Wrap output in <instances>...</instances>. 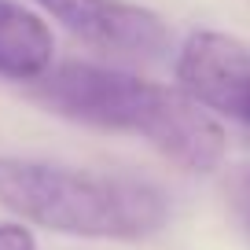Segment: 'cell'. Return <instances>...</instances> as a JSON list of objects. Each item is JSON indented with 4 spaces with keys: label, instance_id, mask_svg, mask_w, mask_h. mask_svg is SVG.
Here are the masks:
<instances>
[{
    "label": "cell",
    "instance_id": "6da1fadb",
    "mask_svg": "<svg viewBox=\"0 0 250 250\" xmlns=\"http://www.w3.org/2000/svg\"><path fill=\"white\" fill-rule=\"evenodd\" d=\"M30 96L59 118L136 136L188 173H210L225 158L221 122L184 88L74 59L33 81Z\"/></svg>",
    "mask_w": 250,
    "mask_h": 250
},
{
    "label": "cell",
    "instance_id": "7a4b0ae2",
    "mask_svg": "<svg viewBox=\"0 0 250 250\" xmlns=\"http://www.w3.org/2000/svg\"><path fill=\"white\" fill-rule=\"evenodd\" d=\"M0 206L48 232L110 243H140L169 221L166 195L144 180L30 158H0Z\"/></svg>",
    "mask_w": 250,
    "mask_h": 250
},
{
    "label": "cell",
    "instance_id": "3957f363",
    "mask_svg": "<svg viewBox=\"0 0 250 250\" xmlns=\"http://www.w3.org/2000/svg\"><path fill=\"white\" fill-rule=\"evenodd\" d=\"M88 48L122 62H158L169 52L162 15L129 0H33Z\"/></svg>",
    "mask_w": 250,
    "mask_h": 250
},
{
    "label": "cell",
    "instance_id": "277c9868",
    "mask_svg": "<svg viewBox=\"0 0 250 250\" xmlns=\"http://www.w3.org/2000/svg\"><path fill=\"white\" fill-rule=\"evenodd\" d=\"M177 88L199 107L250 125V44L221 30H199L177 55Z\"/></svg>",
    "mask_w": 250,
    "mask_h": 250
},
{
    "label": "cell",
    "instance_id": "5b68a950",
    "mask_svg": "<svg viewBox=\"0 0 250 250\" xmlns=\"http://www.w3.org/2000/svg\"><path fill=\"white\" fill-rule=\"evenodd\" d=\"M55 37L37 11L15 0H0V78L41 81L52 70Z\"/></svg>",
    "mask_w": 250,
    "mask_h": 250
},
{
    "label": "cell",
    "instance_id": "8992f818",
    "mask_svg": "<svg viewBox=\"0 0 250 250\" xmlns=\"http://www.w3.org/2000/svg\"><path fill=\"white\" fill-rule=\"evenodd\" d=\"M0 250H37L30 228L22 225H0Z\"/></svg>",
    "mask_w": 250,
    "mask_h": 250
},
{
    "label": "cell",
    "instance_id": "52a82bcc",
    "mask_svg": "<svg viewBox=\"0 0 250 250\" xmlns=\"http://www.w3.org/2000/svg\"><path fill=\"white\" fill-rule=\"evenodd\" d=\"M239 213H243V221H247V228H250V177L239 184Z\"/></svg>",
    "mask_w": 250,
    "mask_h": 250
}]
</instances>
